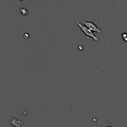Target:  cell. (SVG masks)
Returning a JSON list of instances; mask_svg holds the SVG:
<instances>
[{
    "label": "cell",
    "instance_id": "cell-1",
    "mask_svg": "<svg viewBox=\"0 0 127 127\" xmlns=\"http://www.w3.org/2000/svg\"><path fill=\"white\" fill-rule=\"evenodd\" d=\"M77 24H78V26H79V27L80 28V29L81 30L82 32H83V33L86 35H87L88 37L93 38L94 40L97 41V42L99 40V38H98L97 36H95V35L93 33V31H91L90 29H88L86 26H84V25H83L82 24H81L80 22H77Z\"/></svg>",
    "mask_w": 127,
    "mask_h": 127
},
{
    "label": "cell",
    "instance_id": "cell-2",
    "mask_svg": "<svg viewBox=\"0 0 127 127\" xmlns=\"http://www.w3.org/2000/svg\"><path fill=\"white\" fill-rule=\"evenodd\" d=\"M83 24H84V26H86L89 29H90L93 32H97L98 33H101L102 32L100 29L97 27L96 25L93 22H89V21H83Z\"/></svg>",
    "mask_w": 127,
    "mask_h": 127
},
{
    "label": "cell",
    "instance_id": "cell-3",
    "mask_svg": "<svg viewBox=\"0 0 127 127\" xmlns=\"http://www.w3.org/2000/svg\"><path fill=\"white\" fill-rule=\"evenodd\" d=\"M23 121L20 119H12L10 121V124L14 127H22Z\"/></svg>",
    "mask_w": 127,
    "mask_h": 127
},
{
    "label": "cell",
    "instance_id": "cell-4",
    "mask_svg": "<svg viewBox=\"0 0 127 127\" xmlns=\"http://www.w3.org/2000/svg\"><path fill=\"white\" fill-rule=\"evenodd\" d=\"M122 38L125 42H127V33H123L122 34Z\"/></svg>",
    "mask_w": 127,
    "mask_h": 127
},
{
    "label": "cell",
    "instance_id": "cell-5",
    "mask_svg": "<svg viewBox=\"0 0 127 127\" xmlns=\"http://www.w3.org/2000/svg\"><path fill=\"white\" fill-rule=\"evenodd\" d=\"M111 127V126H108V127Z\"/></svg>",
    "mask_w": 127,
    "mask_h": 127
}]
</instances>
